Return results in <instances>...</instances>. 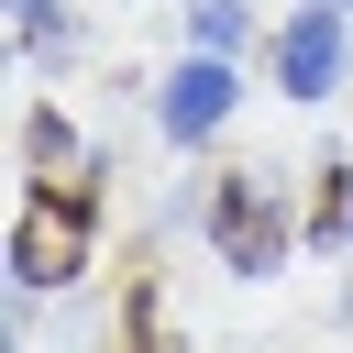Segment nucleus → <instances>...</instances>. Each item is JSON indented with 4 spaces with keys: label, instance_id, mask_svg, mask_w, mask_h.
I'll use <instances>...</instances> for the list:
<instances>
[{
    "label": "nucleus",
    "instance_id": "6e6552de",
    "mask_svg": "<svg viewBox=\"0 0 353 353\" xmlns=\"http://www.w3.org/2000/svg\"><path fill=\"white\" fill-rule=\"evenodd\" d=\"M331 11H342V22H353V0H331Z\"/></svg>",
    "mask_w": 353,
    "mask_h": 353
},
{
    "label": "nucleus",
    "instance_id": "f03ea898",
    "mask_svg": "<svg viewBox=\"0 0 353 353\" xmlns=\"http://www.w3.org/2000/svg\"><path fill=\"white\" fill-rule=\"evenodd\" d=\"M210 243H221L232 276H276V265H287V210H276V188L221 176V188H210Z\"/></svg>",
    "mask_w": 353,
    "mask_h": 353
},
{
    "label": "nucleus",
    "instance_id": "7ed1b4c3",
    "mask_svg": "<svg viewBox=\"0 0 353 353\" xmlns=\"http://www.w3.org/2000/svg\"><path fill=\"white\" fill-rule=\"evenodd\" d=\"M342 66H353V22L320 0V11H298L287 33H276V77H287V99H331L342 88Z\"/></svg>",
    "mask_w": 353,
    "mask_h": 353
},
{
    "label": "nucleus",
    "instance_id": "20e7f679",
    "mask_svg": "<svg viewBox=\"0 0 353 353\" xmlns=\"http://www.w3.org/2000/svg\"><path fill=\"white\" fill-rule=\"evenodd\" d=\"M154 121H165V143H210L221 121H232V55H188L176 77H165V99H154Z\"/></svg>",
    "mask_w": 353,
    "mask_h": 353
},
{
    "label": "nucleus",
    "instance_id": "423d86ee",
    "mask_svg": "<svg viewBox=\"0 0 353 353\" xmlns=\"http://www.w3.org/2000/svg\"><path fill=\"white\" fill-rule=\"evenodd\" d=\"M342 243H353V176H342Z\"/></svg>",
    "mask_w": 353,
    "mask_h": 353
},
{
    "label": "nucleus",
    "instance_id": "0eeeda50",
    "mask_svg": "<svg viewBox=\"0 0 353 353\" xmlns=\"http://www.w3.org/2000/svg\"><path fill=\"white\" fill-rule=\"evenodd\" d=\"M11 11H44V0H11Z\"/></svg>",
    "mask_w": 353,
    "mask_h": 353
},
{
    "label": "nucleus",
    "instance_id": "39448f33",
    "mask_svg": "<svg viewBox=\"0 0 353 353\" xmlns=\"http://www.w3.org/2000/svg\"><path fill=\"white\" fill-rule=\"evenodd\" d=\"M188 33H199L210 55H232V44L254 33V11H243V0H188Z\"/></svg>",
    "mask_w": 353,
    "mask_h": 353
},
{
    "label": "nucleus",
    "instance_id": "f257e3e1",
    "mask_svg": "<svg viewBox=\"0 0 353 353\" xmlns=\"http://www.w3.org/2000/svg\"><path fill=\"white\" fill-rule=\"evenodd\" d=\"M88 265V188H33L22 221H11V287H66Z\"/></svg>",
    "mask_w": 353,
    "mask_h": 353
}]
</instances>
